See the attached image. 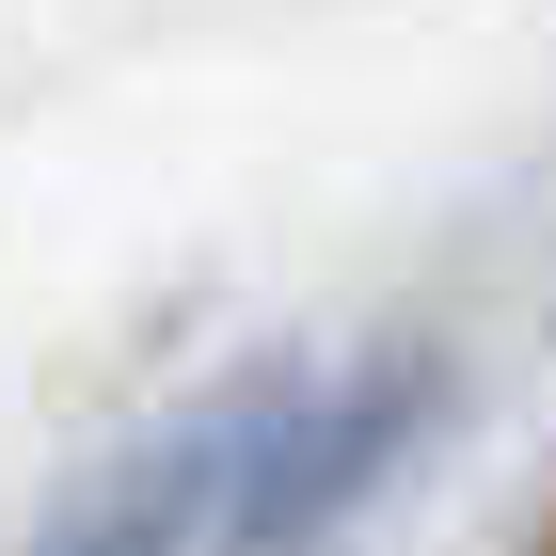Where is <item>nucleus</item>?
Returning a JSON list of instances; mask_svg holds the SVG:
<instances>
[{"mask_svg": "<svg viewBox=\"0 0 556 556\" xmlns=\"http://www.w3.org/2000/svg\"><path fill=\"white\" fill-rule=\"evenodd\" d=\"M382 445H397V382H366V397H255V414L160 445L64 556H270V541H302V525L334 509Z\"/></svg>", "mask_w": 556, "mask_h": 556, "instance_id": "f257e3e1", "label": "nucleus"}]
</instances>
